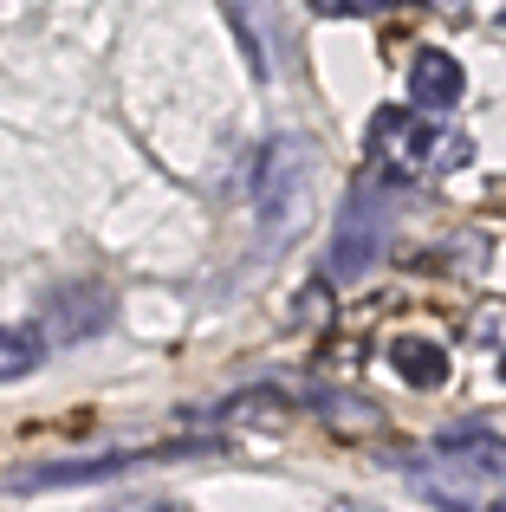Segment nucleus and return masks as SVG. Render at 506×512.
Instances as JSON below:
<instances>
[{"label": "nucleus", "instance_id": "1", "mask_svg": "<svg viewBox=\"0 0 506 512\" xmlns=\"http://www.w3.org/2000/svg\"><path fill=\"white\" fill-rule=\"evenodd\" d=\"M474 156V143L442 117H416V111H377L370 117V163L383 182H429V175H455Z\"/></svg>", "mask_w": 506, "mask_h": 512}, {"label": "nucleus", "instance_id": "2", "mask_svg": "<svg viewBox=\"0 0 506 512\" xmlns=\"http://www.w3.org/2000/svg\"><path fill=\"white\" fill-rule=\"evenodd\" d=\"M468 474L506 480V441H500L487 422H455V428H442V441H435V461L416 467V487L429 493V500L455 506V512H487V493L474 487Z\"/></svg>", "mask_w": 506, "mask_h": 512}, {"label": "nucleus", "instance_id": "3", "mask_svg": "<svg viewBox=\"0 0 506 512\" xmlns=\"http://www.w3.org/2000/svg\"><path fill=\"white\" fill-rule=\"evenodd\" d=\"M383 240H390V188L357 182L351 201H344V214H338V234H331V279L370 273Z\"/></svg>", "mask_w": 506, "mask_h": 512}, {"label": "nucleus", "instance_id": "4", "mask_svg": "<svg viewBox=\"0 0 506 512\" xmlns=\"http://www.w3.org/2000/svg\"><path fill=\"white\" fill-rule=\"evenodd\" d=\"M461 91H468V78H461V65L448 52H416V65H409V111L442 117L461 104Z\"/></svg>", "mask_w": 506, "mask_h": 512}, {"label": "nucleus", "instance_id": "5", "mask_svg": "<svg viewBox=\"0 0 506 512\" xmlns=\"http://www.w3.org/2000/svg\"><path fill=\"white\" fill-rule=\"evenodd\" d=\"M383 357H390V370L403 376V383H416V389H442V383H448V350L435 344V338H416V331H396Z\"/></svg>", "mask_w": 506, "mask_h": 512}, {"label": "nucleus", "instance_id": "6", "mask_svg": "<svg viewBox=\"0 0 506 512\" xmlns=\"http://www.w3.org/2000/svg\"><path fill=\"white\" fill-rule=\"evenodd\" d=\"M39 357H46V338H39L33 325H7V331H0V383H13V376H33Z\"/></svg>", "mask_w": 506, "mask_h": 512}, {"label": "nucleus", "instance_id": "7", "mask_svg": "<svg viewBox=\"0 0 506 512\" xmlns=\"http://www.w3.org/2000/svg\"><path fill=\"white\" fill-rule=\"evenodd\" d=\"M325 512H390V506H370V500H331Z\"/></svg>", "mask_w": 506, "mask_h": 512}, {"label": "nucleus", "instance_id": "8", "mask_svg": "<svg viewBox=\"0 0 506 512\" xmlns=\"http://www.w3.org/2000/svg\"><path fill=\"white\" fill-rule=\"evenodd\" d=\"M487 512H506V500H500V506H487Z\"/></svg>", "mask_w": 506, "mask_h": 512}, {"label": "nucleus", "instance_id": "9", "mask_svg": "<svg viewBox=\"0 0 506 512\" xmlns=\"http://www.w3.org/2000/svg\"><path fill=\"white\" fill-rule=\"evenodd\" d=\"M500 376H506V363H500Z\"/></svg>", "mask_w": 506, "mask_h": 512}, {"label": "nucleus", "instance_id": "10", "mask_svg": "<svg viewBox=\"0 0 506 512\" xmlns=\"http://www.w3.org/2000/svg\"><path fill=\"white\" fill-rule=\"evenodd\" d=\"M500 20H506V13H500Z\"/></svg>", "mask_w": 506, "mask_h": 512}]
</instances>
